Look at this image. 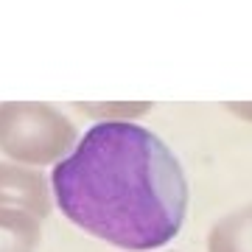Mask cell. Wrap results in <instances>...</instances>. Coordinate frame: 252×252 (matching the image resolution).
Wrapping results in <instances>:
<instances>
[{
	"label": "cell",
	"instance_id": "1",
	"mask_svg": "<svg viewBox=\"0 0 252 252\" xmlns=\"http://www.w3.org/2000/svg\"><path fill=\"white\" fill-rule=\"evenodd\" d=\"M54 199L76 227L132 252L165 247L188 213L180 160L135 121L107 118L54 165Z\"/></svg>",
	"mask_w": 252,
	"mask_h": 252
}]
</instances>
